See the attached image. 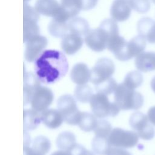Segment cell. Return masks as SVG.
Listing matches in <instances>:
<instances>
[{"instance_id":"obj_38","label":"cell","mask_w":155,"mask_h":155,"mask_svg":"<svg viewBox=\"0 0 155 155\" xmlns=\"http://www.w3.org/2000/svg\"><path fill=\"white\" fill-rule=\"evenodd\" d=\"M24 155H42L35 151L31 147H24Z\"/></svg>"},{"instance_id":"obj_21","label":"cell","mask_w":155,"mask_h":155,"mask_svg":"<svg viewBox=\"0 0 155 155\" xmlns=\"http://www.w3.org/2000/svg\"><path fill=\"white\" fill-rule=\"evenodd\" d=\"M41 121V113L33 108L24 110V128L25 131L36 129Z\"/></svg>"},{"instance_id":"obj_13","label":"cell","mask_w":155,"mask_h":155,"mask_svg":"<svg viewBox=\"0 0 155 155\" xmlns=\"http://www.w3.org/2000/svg\"><path fill=\"white\" fill-rule=\"evenodd\" d=\"M131 8L128 0H114L110 8L111 18L118 22L127 21L130 16Z\"/></svg>"},{"instance_id":"obj_11","label":"cell","mask_w":155,"mask_h":155,"mask_svg":"<svg viewBox=\"0 0 155 155\" xmlns=\"http://www.w3.org/2000/svg\"><path fill=\"white\" fill-rule=\"evenodd\" d=\"M53 99V93L50 88L40 86L32 95L30 101L31 108L41 113L48 109Z\"/></svg>"},{"instance_id":"obj_24","label":"cell","mask_w":155,"mask_h":155,"mask_svg":"<svg viewBox=\"0 0 155 155\" xmlns=\"http://www.w3.org/2000/svg\"><path fill=\"white\" fill-rule=\"evenodd\" d=\"M56 146L61 150H70L76 144L74 134L69 131H64L60 133L56 140Z\"/></svg>"},{"instance_id":"obj_3","label":"cell","mask_w":155,"mask_h":155,"mask_svg":"<svg viewBox=\"0 0 155 155\" xmlns=\"http://www.w3.org/2000/svg\"><path fill=\"white\" fill-rule=\"evenodd\" d=\"M90 104L93 114L101 119L108 116L114 117L120 110L114 101L111 102L109 101L107 95L100 93L93 94Z\"/></svg>"},{"instance_id":"obj_7","label":"cell","mask_w":155,"mask_h":155,"mask_svg":"<svg viewBox=\"0 0 155 155\" xmlns=\"http://www.w3.org/2000/svg\"><path fill=\"white\" fill-rule=\"evenodd\" d=\"M149 122L148 116L140 111L133 113L129 120L131 127L143 140H151L155 135V130Z\"/></svg>"},{"instance_id":"obj_41","label":"cell","mask_w":155,"mask_h":155,"mask_svg":"<svg viewBox=\"0 0 155 155\" xmlns=\"http://www.w3.org/2000/svg\"><path fill=\"white\" fill-rule=\"evenodd\" d=\"M151 87L153 91L155 93V76L152 79L151 81Z\"/></svg>"},{"instance_id":"obj_8","label":"cell","mask_w":155,"mask_h":155,"mask_svg":"<svg viewBox=\"0 0 155 155\" xmlns=\"http://www.w3.org/2000/svg\"><path fill=\"white\" fill-rule=\"evenodd\" d=\"M39 15L35 8L27 3L24 4V42L39 35L38 25Z\"/></svg>"},{"instance_id":"obj_17","label":"cell","mask_w":155,"mask_h":155,"mask_svg":"<svg viewBox=\"0 0 155 155\" xmlns=\"http://www.w3.org/2000/svg\"><path fill=\"white\" fill-rule=\"evenodd\" d=\"M41 82L36 76L28 72L24 76V103L27 105L30 101L34 92L40 87Z\"/></svg>"},{"instance_id":"obj_37","label":"cell","mask_w":155,"mask_h":155,"mask_svg":"<svg viewBox=\"0 0 155 155\" xmlns=\"http://www.w3.org/2000/svg\"><path fill=\"white\" fill-rule=\"evenodd\" d=\"M147 116L150 122L154 125H155V106L151 107L148 112Z\"/></svg>"},{"instance_id":"obj_6","label":"cell","mask_w":155,"mask_h":155,"mask_svg":"<svg viewBox=\"0 0 155 155\" xmlns=\"http://www.w3.org/2000/svg\"><path fill=\"white\" fill-rule=\"evenodd\" d=\"M108 139L111 145L114 147L131 148L138 143L139 136L135 131L115 128L111 130Z\"/></svg>"},{"instance_id":"obj_40","label":"cell","mask_w":155,"mask_h":155,"mask_svg":"<svg viewBox=\"0 0 155 155\" xmlns=\"http://www.w3.org/2000/svg\"><path fill=\"white\" fill-rule=\"evenodd\" d=\"M24 147H29L30 144V136L27 134L26 131H24Z\"/></svg>"},{"instance_id":"obj_9","label":"cell","mask_w":155,"mask_h":155,"mask_svg":"<svg viewBox=\"0 0 155 155\" xmlns=\"http://www.w3.org/2000/svg\"><path fill=\"white\" fill-rule=\"evenodd\" d=\"M115 71L113 62L106 58L98 59L91 70L90 82L94 85L111 78Z\"/></svg>"},{"instance_id":"obj_25","label":"cell","mask_w":155,"mask_h":155,"mask_svg":"<svg viewBox=\"0 0 155 155\" xmlns=\"http://www.w3.org/2000/svg\"><path fill=\"white\" fill-rule=\"evenodd\" d=\"M61 5L69 15L70 19L74 18L81 10H83V0H61Z\"/></svg>"},{"instance_id":"obj_34","label":"cell","mask_w":155,"mask_h":155,"mask_svg":"<svg viewBox=\"0 0 155 155\" xmlns=\"http://www.w3.org/2000/svg\"><path fill=\"white\" fill-rule=\"evenodd\" d=\"M68 151L72 155H95L92 151L86 150L85 147L77 143Z\"/></svg>"},{"instance_id":"obj_20","label":"cell","mask_w":155,"mask_h":155,"mask_svg":"<svg viewBox=\"0 0 155 155\" xmlns=\"http://www.w3.org/2000/svg\"><path fill=\"white\" fill-rule=\"evenodd\" d=\"M41 119L44 124L51 129L59 127L64 121L62 114L56 109H47L42 112Z\"/></svg>"},{"instance_id":"obj_31","label":"cell","mask_w":155,"mask_h":155,"mask_svg":"<svg viewBox=\"0 0 155 155\" xmlns=\"http://www.w3.org/2000/svg\"><path fill=\"white\" fill-rule=\"evenodd\" d=\"M118 84L116 81L110 78L107 80L100 83L99 84L95 85V89L96 93H102L106 95H109L112 93H114L116 89Z\"/></svg>"},{"instance_id":"obj_2","label":"cell","mask_w":155,"mask_h":155,"mask_svg":"<svg viewBox=\"0 0 155 155\" xmlns=\"http://www.w3.org/2000/svg\"><path fill=\"white\" fill-rule=\"evenodd\" d=\"M114 102L121 110H138L143 104V97L139 92L121 83L114 92Z\"/></svg>"},{"instance_id":"obj_1","label":"cell","mask_w":155,"mask_h":155,"mask_svg":"<svg viewBox=\"0 0 155 155\" xmlns=\"http://www.w3.org/2000/svg\"><path fill=\"white\" fill-rule=\"evenodd\" d=\"M68 63L65 54L56 50H46L35 62V75L41 82L54 83L65 76Z\"/></svg>"},{"instance_id":"obj_12","label":"cell","mask_w":155,"mask_h":155,"mask_svg":"<svg viewBox=\"0 0 155 155\" xmlns=\"http://www.w3.org/2000/svg\"><path fill=\"white\" fill-rule=\"evenodd\" d=\"M47 43V39L40 35L27 41L24 54L25 60L29 62L35 61L43 53Z\"/></svg>"},{"instance_id":"obj_28","label":"cell","mask_w":155,"mask_h":155,"mask_svg":"<svg viewBox=\"0 0 155 155\" xmlns=\"http://www.w3.org/2000/svg\"><path fill=\"white\" fill-rule=\"evenodd\" d=\"M143 82V76L138 71H131L127 74L122 82L128 88L135 90L141 85Z\"/></svg>"},{"instance_id":"obj_23","label":"cell","mask_w":155,"mask_h":155,"mask_svg":"<svg viewBox=\"0 0 155 155\" xmlns=\"http://www.w3.org/2000/svg\"><path fill=\"white\" fill-rule=\"evenodd\" d=\"M49 33L55 38H64L69 33L68 22L52 19L48 25Z\"/></svg>"},{"instance_id":"obj_35","label":"cell","mask_w":155,"mask_h":155,"mask_svg":"<svg viewBox=\"0 0 155 155\" xmlns=\"http://www.w3.org/2000/svg\"><path fill=\"white\" fill-rule=\"evenodd\" d=\"M107 155H131L130 152L122 148L111 147Z\"/></svg>"},{"instance_id":"obj_14","label":"cell","mask_w":155,"mask_h":155,"mask_svg":"<svg viewBox=\"0 0 155 155\" xmlns=\"http://www.w3.org/2000/svg\"><path fill=\"white\" fill-rule=\"evenodd\" d=\"M145 47L146 39L142 36L139 35L134 37L130 41L127 42L124 51L123 61H127L133 57H136L143 52Z\"/></svg>"},{"instance_id":"obj_5","label":"cell","mask_w":155,"mask_h":155,"mask_svg":"<svg viewBox=\"0 0 155 155\" xmlns=\"http://www.w3.org/2000/svg\"><path fill=\"white\" fill-rule=\"evenodd\" d=\"M35 8L40 15L52 17L58 21L67 22L71 19L56 0H36Z\"/></svg>"},{"instance_id":"obj_26","label":"cell","mask_w":155,"mask_h":155,"mask_svg":"<svg viewBox=\"0 0 155 155\" xmlns=\"http://www.w3.org/2000/svg\"><path fill=\"white\" fill-rule=\"evenodd\" d=\"M91 147L93 152L97 155H107L111 145L110 143L108 137L96 136L91 142Z\"/></svg>"},{"instance_id":"obj_10","label":"cell","mask_w":155,"mask_h":155,"mask_svg":"<svg viewBox=\"0 0 155 155\" xmlns=\"http://www.w3.org/2000/svg\"><path fill=\"white\" fill-rule=\"evenodd\" d=\"M109 38L107 31L99 26L97 28L90 30L85 36L84 40L86 45L91 50L101 52L107 47Z\"/></svg>"},{"instance_id":"obj_22","label":"cell","mask_w":155,"mask_h":155,"mask_svg":"<svg viewBox=\"0 0 155 155\" xmlns=\"http://www.w3.org/2000/svg\"><path fill=\"white\" fill-rule=\"evenodd\" d=\"M69 33L79 36H85L89 31L90 27L87 21L81 17H74L68 22Z\"/></svg>"},{"instance_id":"obj_30","label":"cell","mask_w":155,"mask_h":155,"mask_svg":"<svg viewBox=\"0 0 155 155\" xmlns=\"http://www.w3.org/2000/svg\"><path fill=\"white\" fill-rule=\"evenodd\" d=\"M31 148L39 154L45 155L50 150L51 143L47 137L39 136L33 140Z\"/></svg>"},{"instance_id":"obj_18","label":"cell","mask_w":155,"mask_h":155,"mask_svg":"<svg viewBox=\"0 0 155 155\" xmlns=\"http://www.w3.org/2000/svg\"><path fill=\"white\" fill-rule=\"evenodd\" d=\"M134 64L136 68L142 72L155 70V52L143 51L136 57Z\"/></svg>"},{"instance_id":"obj_42","label":"cell","mask_w":155,"mask_h":155,"mask_svg":"<svg viewBox=\"0 0 155 155\" xmlns=\"http://www.w3.org/2000/svg\"><path fill=\"white\" fill-rule=\"evenodd\" d=\"M30 1V0H24V2H25L24 3H26L27 1Z\"/></svg>"},{"instance_id":"obj_16","label":"cell","mask_w":155,"mask_h":155,"mask_svg":"<svg viewBox=\"0 0 155 155\" xmlns=\"http://www.w3.org/2000/svg\"><path fill=\"white\" fill-rule=\"evenodd\" d=\"M139 34L142 36L149 43H155V21L149 17L139 19L137 24Z\"/></svg>"},{"instance_id":"obj_33","label":"cell","mask_w":155,"mask_h":155,"mask_svg":"<svg viewBox=\"0 0 155 155\" xmlns=\"http://www.w3.org/2000/svg\"><path fill=\"white\" fill-rule=\"evenodd\" d=\"M131 9L139 13H145L150 8V0H128Z\"/></svg>"},{"instance_id":"obj_27","label":"cell","mask_w":155,"mask_h":155,"mask_svg":"<svg viewBox=\"0 0 155 155\" xmlns=\"http://www.w3.org/2000/svg\"><path fill=\"white\" fill-rule=\"evenodd\" d=\"M94 114L87 112H82V114L78 123V126L84 131L90 132L94 130L97 119Z\"/></svg>"},{"instance_id":"obj_39","label":"cell","mask_w":155,"mask_h":155,"mask_svg":"<svg viewBox=\"0 0 155 155\" xmlns=\"http://www.w3.org/2000/svg\"><path fill=\"white\" fill-rule=\"evenodd\" d=\"M51 155H72L71 152L68 150H61L53 153Z\"/></svg>"},{"instance_id":"obj_43","label":"cell","mask_w":155,"mask_h":155,"mask_svg":"<svg viewBox=\"0 0 155 155\" xmlns=\"http://www.w3.org/2000/svg\"><path fill=\"white\" fill-rule=\"evenodd\" d=\"M152 1V2L154 3V4H155V0H151Z\"/></svg>"},{"instance_id":"obj_32","label":"cell","mask_w":155,"mask_h":155,"mask_svg":"<svg viewBox=\"0 0 155 155\" xmlns=\"http://www.w3.org/2000/svg\"><path fill=\"white\" fill-rule=\"evenodd\" d=\"M112 127L110 122L104 119L97 120L96 126L93 130L96 136L108 137L112 130Z\"/></svg>"},{"instance_id":"obj_4","label":"cell","mask_w":155,"mask_h":155,"mask_svg":"<svg viewBox=\"0 0 155 155\" xmlns=\"http://www.w3.org/2000/svg\"><path fill=\"white\" fill-rule=\"evenodd\" d=\"M57 108L64 121L70 125H78L82 112L77 107L75 99L70 94L61 96L57 101Z\"/></svg>"},{"instance_id":"obj_36","label":"cell","mask_w":155,"mask_h":155,"mask_svg":"<svg viewBox=\"0 0 155 155\" xmlns=\"http://www.w3.org/2000/svg\"><path fill=\"white\" fill-rule=\"evenodd\" d=\"M98 0H83V10H89L93 8L97 4Z\"/></svg>"},{"instance_id":"obj_15","label":"cell","mask_w":155,"mask_h":155,"mask_svg":"<svg viewBox=\"0 0 155 155\" xmlns=\"http://www.w3.org/2000/svg\"><path fill=\"white\" fill-rule=\"evenodd\" d=\"M83 39L81 36L68 33L62 38L61 42L63 51L68 55L74 54L78 51L83 45Z\"/></svg>"},{"instance_id":"obj_19","label":"cell","mask_w":155,"mask_h":155,"mask_svg":"<svg viewBox=\"0 0 155 155\" xmlns=\"http://www.w3.org/2000/svg\"><path fill=\"white\" fill-rule=\"evenodd\" d=\"M91 70L84 63H78L72 68L70 72L71 81L77 85L86 84L90 81Z\"/></svg>"},{"instance_id":"obj_29","label":"cell","mask_w":155,"mask_h":155,"mask_svg":"<svg viewBox=\"0 0 155 155\" xmlns=\"http://www.w3.org/2000/svg\"><path fill=\"white\" fill-rule=\"evenodd\" d=\"M93 95V90L88 85H78L74 89V97L80 102H90V101Z\"/></svg>"}]
</instances>
